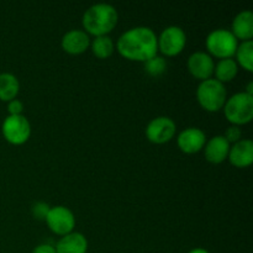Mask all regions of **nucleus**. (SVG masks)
Returning a JSON list of instances; mask_svg holds the SVG:
<instances>
[{
	"instance_id": "nucleus-10",
	"label": "nucleus",
	"mask_w": 253,
	"mask_h": 253,
	"mask_svg": "<svg viewBox=\"0 0 253 253\" xmlns=\"http://www.w3.org/2000/svg\"><path fill=\"white\" fill-rule=\"evenodd\" d=\"M215 64L211 57L205 52H194L188 59V69L193 77L200 81H207L214 74Z\"/></svg>"
},
{
	"instance_id": "nucleus-5",
	"label": "nucleus",
	"mask_w": 253,
	"mask_h": 253,
	"mask_svg": "<svg viewBox=\"0 0 253 253\" xmlns=\"http://www.w3.org/2000/svg\"><path fill=\"white\" fill-rule=\"evenodd\" d=\"M237 47L239 42L230 30H215L207 37V48L217 58H231L236 53Z\"/></svg>"
},
{
	"instance_id": "nucleus-23",
	"label": "nucleus",
	"mask_w": 253,
	"mask_h": 253,
	"mask_svg": "<svg viewBox=\"0 0 253 253\" xmlns=\"http://www.w3.org/2000/svg\"><path fill=\"white\" fill-rule=\"evenodd\" d=\"M224 137L226 138L229 143H236L241 138V130H240L239 126H231L226 130Z\"/></svg>"
},
{
	"instance_id": "nucleus-9",
	"label": "nucleus",
	"mask_w": 253,
	"mask_h": 253,
	"mask_svg": "<svg viewBox=\"0 0 253 253\" xmlns=\"http://www.w3.org/2000/svg\"><path fill=\"white\" fill-rule=\"evenodd\" d=\"M175 133V124L167 116H160L151 121L146 127V136L153 143H166L173 138Z\"/></svg>"
},
{
	"instance_id": "nucleus-19",
	"label": "nucleus",
	"mask_w": 253,
	"mask_h": 253,
	"mask_svg": "<svg viewBox=\"0 0 253 253\" xmlns=\"http://www.w3.org/2000/svg\"><path fill=\"white\" fill-rule=\"evenodd\" d=\"M91 51L98 58L105 59L113 54L114 42L109 36H98L91 42Z\"/></svg>"
},
{
	"instance_id": "nucleus-21",
	"label": "nucleus",
	"mask_w": 253,
	"mask_h": 253,
	"mask_svg": "<svg viewBox=\"0 0 253 253\" xmlns=\"http://www.w3.org/2000/svg\"><path fill=\"white\" fill-rule=\"evenodd\" d=\"M167 69V62L162 57L155 56L145 62V72L151 77H158Z\"/></svg>"
},
{
	"instance_id": "nucleus-12",
	"label": "nucleus",
	"mask_w": 253,
	"mask_h": 253,
	"mask_svg": "<svg viewBox=\"0 0 253 253\" xmlns=\"http://www.w3.org/2000/svg\"><path fill=\"white\" fill-rule=\"evenodd\" d=\"M229 160L237 168H246L253 162V142L251 140H240L229 151Z\"/></svg>"
},
{
	"instance_id": "nucleus-4",
	"label": "nucleus",
	"mask_w": 253,
	"mask_h": 253,
	"mask_svg": "<svg viewBox=\"0 0 253 253\" xmlns=\"http://www.w3.org/2000/svg\"><path fill=\"white\" fill-rule=\"evenodd\" d=\"M224 113L227 120L234 124V126L250 123L253 118V95L244 91L226 99Z\"/></svg>"
},
{
	"instance_id": "nucleus-11",
	"label": "nucleus",
	"mask_w": 253,
	"mask_h": 253,
	"mask_svg": "<svg viewBox=\"0 0 253 253\" xmlns=\"http://www.w3.org/2000/svg\"><path fill=\"white\" fill-rule=\"evenodd\" d=\"M178 146L184 153H197L204 147L207 142L205 133L198 127H188L178 136Z\"/></svg>"
},
{
	"instance_id": "nucleus-15",
	"label": "nucleus",
	"mask_w": 253,
	"mask_h": 253,
	"mask_svg": "<svg viewBox=\"0 0 253 253\" xmlns=\"http://www.w3.org/2000/svg\"><path fill=\"white\" fill-rule=\"evenodd\" d=\"M230 151V143L227 142L226 138L224 136H215L212 137L209 142L205 145V158L209 161L210 163H221L229 156Z\"/></svg>"
},
{
	"instance_id": "nucleus-3",
	"label": "nucleus",
	"mask_w": 253,
	"mask_h": 253,
	"mask_svg": "<svg viewBox=\"0 0 253 253\" xmlns=\"http://www.w3.org/2000/svg\"><path fill=\"white\" fill-rule=\"evenodd\" d=\"M197 98L203 109L215 113L224 108L226 103V89L216 79H207L198 86Z\"/></svg>"
},
{
	"instance_id": "nucleus-26",
	"label": "nucleus",
	"mask_w": 253,
	"mask_h": 253,
	"mask_svg": "<svg viewBox=\"0 0 253 253\" xmlns=\"http://www.w3.org/2000/svg\"><path fill=\"white\" fill-rule=\"evenodd\" d=\"M189 253H209V252L204 249H194V250H192Z\"/></svg>"
},
{
	"instance_id": "nucleus-13",
	"label": "nucleus",
	"mask_w": 253,
	"mask_h": 253,
	"mask_svg": "<svg viewBox=\"0 0 253 253\" xmlns=\"http://www.w3.org/2000/svg\"><path fill=\"white\" fill-rule=\"evenodd\" d=\"M90 46V39L85 31L71 30L62 37V48L69 54H81Z\"/></svg>"
},
{
	"instance_id": "nucleus-17",
	"label": "nucleus",
	"mask_w": 253,
	"mask_h": 253,
	"mask_svg": "<svg viewBox=\"0 0 253 253\" xmlns=\"http://www.w3.org/2000/svg\"><path fill=\"white\" fill-rule=\"evenodd\" d=\"M20 83L11 73L0 74V100L10 101L19 94Z\"/></svg>"
},
{
	"instance_id": "nucleus-14",
	"label": "nucleus",
	"mask_w": 253,
	"mask_h": 253,
	"mask_svg": "<svg viewBox=\"0 0 253 253\" xmlns=\"http://www.w3.org/2000/svg\"><path fill=\"white\" fill-rule=\"evenodd\" d=\"M54 249L57 253H86L88 241L81 232H71L62 236Z\"/></svg>"
},
{
	"instance_id": "nucleus-20",
	"label": "nucleus",
	"mask_w": 253,
	"mask_h": 253,
	"mask_svg": "<svg viewBox=\"0 0 253 253\" xmlns=\"http://www.w3.org/2000/svg\"><path fill=\"white\" fill-rule=\"evenodd\" d=\"M236 57L237 62L240 66L244 67L246 71L252 72L253 71V42L252 40L250 41H245L237 47L236 49Z\"/></svg>"
},
{
	"instance_id": "nucleus-25",
	"label": "nucleus",
	"mask_w": 253,
	"mask_h": 253,
	"mask_svg": "<svg viewBox=\"0 0 253 253\" xmlns=\"http://www.w3.org/2000/svg\"><path fill=\"white\" fill-rule=\"evenodd\" d=\"M32 253H57V252H56V249H54L53 246H51V245L42 244V245H39V246L32 251Z\"/></svg>"
},
{
	"instance_id": "nucleus-16",
	"label": "nucleus",
	"mask_w": 253,
	"mask_h": 253,
	"mask_svg": "<svg viewBox=\"0 0 253 253\" xmlns=\"http://www.w3.org/2000/svg\"><path fill=\"white\" fill-rule=\"evenodd\" d=\"M232 35L236 39L242 40V41H250L253 36V14L250 10H245L232 21Z\"/></svg>"
},
{
	"instance_id": "nucleus-2",
	"label": "nucleus",
	"mask_w": 253,
	"mask_h": 253,
	"mask_svg": "<svg viewBox=\"0 0 253 253\" xmlns=\"http://www.w3.org/2000/svg\"><path fill=\"white\" fill-rule=\"evenodd\" d=\"M118 11L113 5H91L83 15V26L86 32L98 36H106L118 24Z\"/></svg>"
},
{
	"instance_id": "nucleus-7",
	"label": "nucleus",
	"mask_w": 253,
	"mask_h": 253,
	"mask_svg": "<svg viewBox=\"0 0 253 253\" xmlns=\"http://www.w3.org/2000/svg\"><path fill=\"white\" fill-rule=\"evenodd\" d=\"M44 221L48 225L49 230L59 236H66L73 231L76 226V217L73 212L66 207H53L49 208Z\"/></svg>"
},
{
	"instance_id": "nucleus-22",
	"label": "nucleus",
	"mask_w": 253,
	"mask_h": 253,
	"mask_svg": "<svg viewBox=\"0 0 253 253\" xmlns=\"http://www.w3.org/2000/svg\"><path fill=\"white\" fill-rule=\"evenodd\" d=\"M49 211L48 204L43 202H39L32 207V215L37 220H46L47 214Z\"/></svg>"
},
{
	"instance_id": "nucleus-8",
	"label": "nucleus",
	"mask_w": 253,
	"mask_h": 253,
	"mask_svg": "<svg viewBox=\"0 0 253 253\" xmlns=\"http://www.w3.org/2000/svg\"><path fill=\"white\" fill-rule=\"evenodd\" d=\"M158 49H161L165 56L173 57L179 54L187 43V36L184 30L178 26H169L165 29L157 39Z\"/></svg>"
},
{
	"instance_id": "nucleus-18",
	"label": "nucleus",
	"mask_w": 253,
	"mask_h": 253,
	"mask_svg": "<svg viewBox=\"0 0 253 253\" xmlns=\"http://www.w3.org/2000/svg\"><path fill=\"white\" fill-rule=\"evenodd\" d=\"M237 71H239L237 63L232 58L221 59L214 68L216 81H219L222 84L226 83V82H231L236 77Z\"/></svg>"
},
{
	"instance_id": "nucleus-24",
	"label": "nucleus",
	"mask_w": 253,
	"mask_h": 253,
	"mask_svg": "<svg viewBox=\"0 0 253 253\" xmlns=\"http://www.w3.org/2000/svg\"><path fill=\"white\" fill-rule=\"evenodd\" d=\"M22 110H24V104L19 99H12L7 104V111L10 115H21Z\"/></svg>"
},
{
	"instance_id": "nucleus-6",
	"label": "nucleus",
	"mask_w": 253,
	"mask_h": 253,
	"mask_svg": "<svg viewBox=\"0 0 253 253\" xmlns=\"http://www.w3.org/2000/svg\"><path fill=\"white\" fill-rule=\"evenodd\" d=\"M5 140L11 145H22L31 135V126L24 115H9L1 126Z\"/></svg>"
},
{
	"instance_id": "nucleus-1",
	"label": "nucleus",
	"mask_w": 253,
	"mask_h": 253,
	"mask_svg": "<svg viewBox=\"0 0 253 253\" xmlns=\"http://www.w3.org/2000/svg\"><path fill=\"white\" fill-rule=\"evenodd\" d=\"M116 48L126 59L146 62L157 56V36L150 27H133L121 35L116 43Z\"/></svg>"
}]
</instances>
